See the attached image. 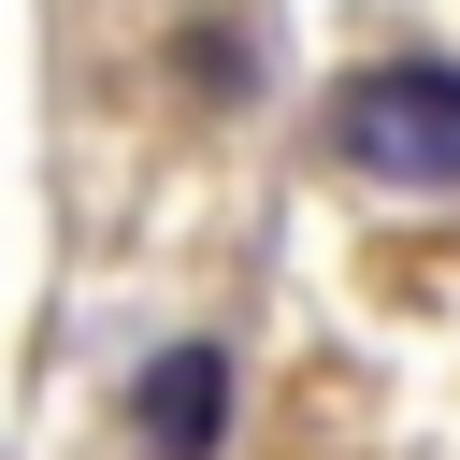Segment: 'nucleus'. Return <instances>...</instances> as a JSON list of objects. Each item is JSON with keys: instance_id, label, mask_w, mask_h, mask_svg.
<instances>
[{"instance_id": "nucleus-3", "label": "nucleus", "mask_w": 460, "mask_h": 460, "mask_svg": "<svg viewBox=\"0 0 460 460\" xmlns=\"http://www.w3.org/2000/svg\"><path fill=\"white\" fill-rule=\"evenodd\" d=\"M172 86H187V101H201V115H244V101H259V29H244V14H216V0H201V14H187V29H172Z\"/></svg>"}, {"instance_id": "nucleus-1", "label": "nucleus", "mask_w": 460, "mask_h": 460, "mask_svg": "<svg viewBox=\"0 0 460 460\" xmlns=\"http://www.w3.org/2000/svg\"><path fill=\"white\" fill-rule=\"evenodd\" d=\"M316 158L388 201H460V58H359L316 101Z\"/></svg>"}, {"instance_id": "nucleus-2", "label": "nucleus", "mask_w": 460, "mask_h": 460, "mask_svg": "<svg viewBox=\"0 0 460 460\" xmlns=\"http://www.w3.org/2000/svg\"><path fill=\"white\" fill-rule=\"evenodd\" d=\"M230 402H244V374H230V345L216 331H172L144 374H129V460H230Z\"/></svg>"}]
</instances>
